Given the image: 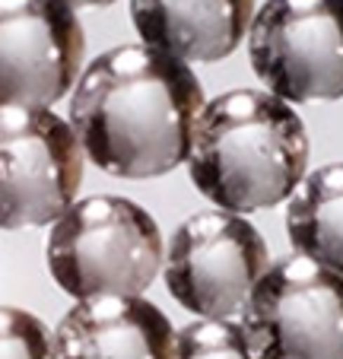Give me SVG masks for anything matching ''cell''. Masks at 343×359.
<instances>
[{
    "label": "cell",
    "instance_id": "obj_1",
    "mask_svg": "<svg viewBox=\"0 0 343 359\" xmlns=\"http://www.w3.org/2000/svg\"><path fill=\"white\" fill-rule=\"evenodd\" d=\"M203 109L194 70L149 45H118L76 80L70 128L102 172L159 178L188 159Z\"/></svg>",
    "mask_w": 343,
    "mask_h": 359
},
{
    "label": "cell",
    "instance_id": "obj_2",
    "mask_svg": "<svg viewBox=\"0 0 343 359\" xmlns=\"http://www.w3.org/2000/svg\"><path fill=\"white\" fill-rule=\"evenodd\" d=\"M309 165V134L283 99L261 89H229L203 102L191 130L194 188L226 213L276 207Z\"/></svg>",
    "mask_w": 343,
    "mask_h": 359
},
{
    "label": "cell",
    "instance_id": "obj_3",
    "mask_svg": "<svg viewBox=\"0 0 343 359\" xmlns=\"http://www.w3.org/2000/svg\"><path fill=\"white\" fill-rule=\"evenodd\" d=\"M48 271L67 296H140L159 277L166 245L156 219L118 194L74 201L48 232Z\"/></svg>",
    "mask_w": 343,
    "mask_h": 359
},
{
    "label": "cell",
    "instance_id": "obj_4",
    "mask_svg": "<svg viewBox=\"0 0 343 359\" xmlns=\"http://www.w3.org/2000/svg\"><path fill=\"white\" fill-rule=\"evenodd\" d=\"M257 359H343V267L290 255L267 267L242 309Z\"/></svg>",
    "mask_w": 343,
    "mask_h": 359
},
{
    "label": "cell",
    "instance_id": "obj_5",
    "mask_svg": "<svg viewBox=\"0 0 343 359\" xmlns=\"http://www.w3.org/2000/svg\"><path fill=\"white\" fill-rule=\"evenodd\" d=\"M248 57L286 105L343 99V0H267L251 16Z\"/></svg>",
    "mask_w": 343,
    "mask_h": 359
},
{
    "label": "cell",
    "instance_id": "obj_6",
    "mask_svg": "<svg viewBox=\"0 0 343 359\" xmlns=\"http://www.w3.org/2000/svg\"><path fill=\"white\" fill-rule=\"evenodd\" d=\"M83 147L48 109H0V229L48 226L76 201Z\"/></svg>",
    "mask_w": 343,
    "mask_h": 359
},
{
    "label": "cell",
    "instance_id": "obj_7",
    "mask_svg": "<svg viewBox=\"0 0 343 359\" xmlns=\"http://www.w3.org/2000/svg\"><path fill=\"white\" fill-rule=\"evenodd\" d=\"M166 286L178 305L201 318L226 321L245 309L255 283L267 273L264 236L226 210L188 217L166 248Z\"/></svg>",
    "mask_w": 343,
    "mask_h": 359
},
{
    "label": "cell",
    "instance_id": "obj_8",
    "mask_svg": "<svg viewBox=\"0 0 343 359\" xmlns=\"http://www.w3.org/2000/svg\"><path fill=\"white\" fill-rule=\"evenodd\" d=\"M86 51L76 13L61 0H0V109H48L64 99Z\"/></svg>",
    "mask_w": 343,
    "mask_h": 359
},
{
    "label": "cell",
    "instance_id": "obj_9",
    "mask_svg": "<svg viewBox=\"0 0 343 359\" xmlns=\"http://www.w3.org/2000/svg\"><path fill=\"white\" fill-rule=\"evenodd\" d=\"M175 331L143 296H95L64 315L51 334L54 359H172Z\"/></svg>",
    "mask_w": 343,
    "mask_h": 359
},
{
    "label": "cell",
    "instance_id": "obj_10",
    "mask_svg": "<svg viewBox=\"0 0 343 359\" xmlns=\"http://www.w3.org/2000/svg\"><path fill=\"white\" fill-rule=\"evenodd\" d=\"M255 0H130L143 45L182 64H213L238 48Z\"/></svg>",
    "mask_w": 343,
    "mask_h": 359
},
{
    "label": "cell",
    "instance_id": "obj_11",
    "mask_svg": "<svg viewBox=\"0 0 343 359\" xmlns=\"http://www.w3.org/2000/svg\"><path fill=\"white\" fill-rule=\"evenodd\" d=\"M286 232L299 255L343 267V163L321 165L296 184Z\"/></svg>",
    "mask_w": 343,
    "mask_h": 359
},
{
    "label": "cell",
    "instance_id": "obj_12",
    "mask_svg": "<svg viewBox=\"0 0 343 359\" xmlns=\"http://www.w3.org/2000/svg\"><path fill=\"white\" fill-rule=\"evenodd\" d=\"M172 359H257L236 321L197 318L175 334Z\"/></svg>",
    "mask_w": 343,
    "mask_h": 359
},
{
    "label": "cell",
    "instance_id": "obj_13",
    "mask_svg": "<svg viewBox=\"0 0 343 359\" xmlns=\"http://www.w3.org/2000/svg\"><path fill=\"white\" fill-rule=\"evenodd\" d=\"M0 359H54L48 325L32 312L0 305Z\"/></svg>",
    "mask_w": 343,
    "mask_h": 359
},
{
    "label": "cell",
    "instance_id": "obj_14",
    "mask_svg": "<svg viewBox=\"0 0 343 359\" xmlns=\"http://www.w3.org/2000/svg\"><path fill=\"white\" fill-rule=\"evenodd\" d=\"M61 4H67L70 10H76V7H108L114 0H61Z\"/></svg>",
    "mask_w": 343,
    "mask_h": 359
}]
</instances>
